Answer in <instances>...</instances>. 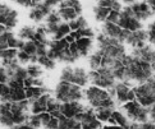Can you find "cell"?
Wrapping results in <instances>:
<instances>
[{"label": "cell", "mask_w": 155, "mask_h": 129, "mask_svg": "<svg viewBox=\"0 0 155 129\" xmlns=\"http://www.w3.org/2000/svg\"><path fill=\"white\" fill-rule=\"evenodd\" d=\"M124 82L133 87L145 82L154 75L152 65L133 54H127L124 60Z\"/></svg>", "instance_id": "cell-1"}, {"label": "cell", "mask_w": 155, "mask_h": 129, "mask_svg": "<svg viewBox=\"0 0 155 129\" xmlns=\"http://www.w3.org/2000/svg\"><path fill=\"white\" fill-rule=\"evenodd\" d=\"M84 94L85 99L89 103V107H92L94 110L102 107L116 108L117 103L108 90L91 85L84 90Z\"/></svg>", "instance_id": "cell-2"}, {"label": "cell", "mask_w": 155, "mask_h": 129, "mask_svg": "<svg viewBox=\"0 0 155 129\" xmlns=\"http://www.w3.org/2000/svg\"><path fill=\"white\" fill-rule=\"evenodd\" d=\"M54 98L62 103L80 102L85 99L84 90L80 86L73 83L60 81L54 92Z\"/></svg>", "instance_id": "cell-3"}, {"label": "cell", "mask_w": 155, "mask_h": 129, "mask_svg": "<svg viewBox=\"0 0 155 129\" xmlns=\"http://www.w3.org/2000/svg\"><path fill=\"white\" fill-rule=\"evenodd\" d=\"M120 111L131 122L146 123L149 122V108L144 107L136 100L120 106Z\"/></svg>", "instance_id": "cell-4"}, {"label": "cell", "mask_w": 155, "mask_h": 129, "mask_svg": "<svg viewBox=\"0 0 155 129\" xmlns=\"http://www.w3.org/2000/svg\"><path fill=\"white\" fill-rule=\"evenodd\" d=\"M136 100L147 108L155 104V74L145 82L134 87Z\"/></svg>", "instance_id": "cell-5"}, {"label": "cell", "mask_w": 155, "mask_h": 129, "mask_svg": "<svg viewBox=\"0 0 155 129\" xmlns=\"http://www.w3.org/2000/svg\"><path fill=\"white\" fill-rule=\"evenodd\" d=\"M60 81L73 83L83 88L89 82V73L80 66H67L62 69L60 76Z\"/></svg>", "instance_id": "cell-6"}, {"label": "cell", "mask_w": 155, "mask_h": 129, "mask_svg": "<svg viewBox=\"0 0 155 129\" xmlns=\"http://www.w3.org/2000/svg\"><path fill=\"white\" fill-rule=\"evenodd\" d=\"M89 75L90 83L92 85L106 90L114 88L117 82L113 71L107 68L100 67L96 71L91 70L89 73Z\"/></svg>", "instance_id": "cell-7"}, {"label": "cell", "mask_w": 155, "mask_h": 129, "mask_svg": "<svg viewBox=\"0 0 155 129\" xmlns=\"http://www.w3.org/2000/svg\"><path fill=\"white\" fill-rule=\"evenodd\" d=\"M10 110L15 127L27 124L31 116L30 104L28 100L11 103Z\"/></svg>", "instance_id": "cell-8"}, {"label": "cell", "mask_w": 155, "mask_h": 129, "mask_svg": "<svg viewBox=\"0 0 155 129\" xmlns=\"http://www.w3.org/2000/svg\"><path fill=\"white\" fill-rule=\"evenodd\" d=\"M117 25L120 26L123 30H130L131 32L144 29L142 22L136 18L131 7L129 5L124 6L123 10L120 13Z\"/></svg>", "instance_id": "cell-9"}, {"label": "cell", "mask_w": 155, "mask_h": 129, "mask_svg": "<svg viewBox=\"0 0 155 129\" xmlns=\"http://www.w3.org/2000/svg\"><path fill=\"white\" fill-rule=\"evenodd\" d=\"M59 1H43L39 2L36 7L30 9L29 18L36 23H39L45 20L48 15L54 10V7L58 6Z\"/></svg>", "instance_id": "cell-10"}, {"label": "cell", "mask_w": 155, "mask_h": 129, "mask_svg": "<svg viewBox=\"0 0 155 129\" xmlns=\"http://www.w3.org/2000/svg\"><path fill=\"white\" fill-rule=\"evenodd\" d=\"M77 120L81 124V129H100L102 127V122L98 120L95 110L91 107H86Z\"/></svg>", "instance_id": "cell-11"}, {"label": "cell", "mask_w": 155, "mask_h": 129, "mask_svg": "<svg viewBox=\"0 0 155 129\" xmlns=\"http://www.w3.org/2000/svg\"><path fill=\"white\" fill-rule=\"evenodd\" d=\"M116 91V101L120 105H124L127 103L136 100L134 87L124 82H117L114 86Z\"/></svg>", "instance_id": "cell-12"}, {"label": "cell", "mask_w": 155, "mask_h": 129, "mask_svg": "<svg viewBox=\"0 0 155 129\" xmlns=\"http://www.w3.org/2000/svg\"><path fill=\"white\" fill-rule=\"evenodd\" d=\"M18 13L8 5L0 4V21L1 24L12 30L18 22Z\"/></svg>", "instance_id": "cell-13"}, {"label": "cell", "mask_w": 155, "mask_h": 129, "mask_svg": "<svg viewBox=\"0 0 155 129\" xmlns=\"http://www.w3.org/2000/svg\"><path fill=\"white\" fill-rule=\"evenodd\" d=\"M131 7L133 14L138 20L143 22L154 15L148 2H124Z\"/></svg>", "instance_id": "cell-14"}, {"label": "cell", "mask_w": 155, "mask_h": 129, "mask_svg": "<svg viewBox=\"0 0 155 129\" xmlns=\"http://www.w3.org/2000/svg\"><path fill=\"white\" fill-rule=\"evenodd\" d=\"M10 89L8 103L19 102L27 99L26 87L24 82L10 81L7 83Z\"/></svg>", "instance_id": "cell-15"}, {"label": "cell", "mask_w": 155, "mask_h": 129, "mask_svg": "<svg viewBox=\"0 0 155 129\" xmlns=\"http://www.w3.org/2000/svg\"><path fill=\"white\" fill-rule=\"evenodd\" d=\"M147 42H148V33L147 30L142 29L137 31H130L127 36L125 44L130 45L133 49H136V48H141L146 45Z\"/></svg>", "instance_id": "cell-16"}, {"label": "cell", "mask_w": 155, "mask_h": 129, "mask_svg": "<svg viewBox=\"0 0 155 129\" xmlns=\"http://www.w3.org/2000/svg\"><path fill=\"white\" fill-rule=\"evenodd\" d=\"M84 105L80 102H71L62 103L61 104L60 112L64 116L68 119H76L85 110Z\"/></svg>", "instance_id": "cell-17"}, {"label": "cell", "mask_w": 155, "mask_h": 129, "mask_svg": "<svg viewBox=\"0 0 155 129\" xmlns=\"http://www.w3.org/2000/svg\"><path fill=\"white\" fill-rule=\"evenodd\" d=\"M130 54L151 63V65L155 63V48L151 45H146L141 48L133 49Z\"/></svg>", "instance_id": "cell-18"}, {"label": "cell", "mask_w": 155, "mask_h": 129, "mask_svg": "<svg viewBox=\"0 0 155 129\" xmlns=\"http://www.w3.org/2000/svg\"><path fill=\"white\" fill-rule=\"evenodd\" d=\"M51 97L52 96H51V93L45 94L30 103V111H31L32 114L36 115L42 113H46L47 110H48V102Z\"/></svg>", "instance_id": "cell-19"}, {"label": "cell", "mask_w": 155, "mask_h": 129, "mask_svg": "<svg viewBox=\"0 0 155 129\" xmlns=\"http://www.w3.org/2000/svg\"><path fill=\"white\" fill-rule=\"evenodd\" d=\"M52 117L53 116L48 112L36 115L32 114L27 124L36 129H39L42 127L45 128L51 120Z\"/></svg>", "instance_id": "cell-20"}, {"label": "cell", "mask_w": 155, "mask_h": 129, "mask_svg": "<svg viewBox=\"0 0 155 129\" xmlns=\"http://www.w3.org/2000/svg\"><path fill=\"white\" fill-rule=\"evenodd\" d=\"M11 103H1L0 113H1V124L3 127L12 128H15L12 113L10 110Z\"/></svg>", "instance_id": "cell-21"}, {"label": "cell", "mask_w": 155, "mask_h": 129, "mask_svg": "<svg viewBox=\"0 0 155 129\" xmlns=\"http://www.w3.org/2000/svg\"><path fill=\"white\" fill-rule=\"evenodd\" d=\"M123 29L117 24L105 21L103 23L101 26V33L106 36L119 40L121 34H122Z\"/></svg>", "instance_id": "cell-22"}, {"label": "cell", "mask_w": 155, "mask_h": 129, "mask_svg": "<svg viewBox=\"0 0 155 129\" xmlns=\"http://www.w3.org/2000/svg\"><path fill=\"white\" fill-rule=\"evenodd\" d=\"M108 122L111 124V125H117L125 129H129L131 124V122L129 120L128 118L120 110H114Z\"/></svg>", "instance_id": "cell-23"}, {"label": "cell", "mask_w": 155, "mask_h": 129, "mask_svg": "<svg viewBox=\"0 0 155 129\" xmlns=\"http://www.w3.org/2000/svg\"><path fill=\"white\" fill-rule=\"evenodd\" d=\"M51 93V91L46 86L44 87H30L26 88V94H27V99L28 100L30 104L35 100L38 99L42 95L45 94Z\"/></svg>", "instance_id": "cell-24"}, {"label": "cell", "mask_w": 155, "mask_h": 129, "mask_svg": "<svg viewBox=\"0 0 155 129\" xmlns=\"http://www.w3.org/2000/svg\"><path fill=\"white\" fill-rule=\"evenodd\" d=\"M76 44L80 57H86L89 55L92 50L93 41L90 38H80L76 40Z\"/></svg>", "instance_id": "cell-25"}, {"label": "cell", "mask_w": 155, "mask_h": 129, "mask_svg": "<svg viewBox=\"0 0 155 129\" xmlns=\"http://www.w3.org/2000/svg\"><path fill=\"white\" fill-rule=\"evenodd\" d=\"M58 119V129H81V124L76 119H68L61 113L57 117Z\"/></svg>", "instance_id": "cell-26"}, {"label": "cell", "mask_w": 155, "mask_h": 129, "mask_svg": "<svg viewBox=\"0 0 155 129\" xmlns=\"http://www.w3.org/2000/svg\"><path fill=\"white\" fill-rule=\"evenodd\" d=\"M19 50L8 48V49L1 51L2 66H8L13 63L18 59V54Z\"/></svg>", "instance_id": "cell-27"}, {"label": "cell", "mask_w": 155, "mask_h": 129, "mask_svg": "<svg viewBox=\"0 0 155 129\" xmlns=\"http://www.w3.org/2000/svg\"><path fill=\"white\" fill-rule=\"evenodd\" d=\"M36 33V29L34 26L25 25L20 29L17 36L24 41L34 40Z\"/></svg>", "instance_id": "cell-28"}, {"label": "cell", "mask_w": 155, "mask_h": 129, "mask_svg": "<svg viewBox=\"0 0 155 129\" xmlns=\"http://www.w3.org/2000/svg\"><path fill=\"white\" fill-rule=\"evenodd\" d=\"M62 21L64 22L69 23L70 21H75L80 17L76 10L73 8H58V10Z\"/></svg>", "instance_id": "cell-29"}, {"label": "cell", "mask_w": 155, "mask_h": 129, "mask_svg": "<svg viewBox=\"0 0 155 129\" xmlns=\"http://www.w3.org/2000/svg\"><path fill=\"white\" fill-rule=\"evenodd\" d=\"M111 11L112 10L110 8L102 7V6L98 5L93 7V12L95 15V20L98 22H105Z\"/></svg>", "instance_id": "cell-30"}, {"label": "cell", "mask_w": 155, "mask_h": 129, "mask_svg": "<svg viewBox=\"0 0 155 129\" xmlns=\"http://www.w3.org/2000/svg\"><path fill=\"white\" fill-rule=\"evenodd\" d=\"M71 32L72 31L70 28L68 23L63 21L60 24L57 32L51 38V40H61V39H65L68 35L71 34Z\"/></svg>", "instance_id": "cell-31"}, {"label": "cell", "mask_w": 155, "mask_h": 129, "mask_svg": "<svg viewBox=\"0 0 155 129\" xmlns=\"http://www.w3.org/2000/svg\"><path fill=\"white\" fill-rule=\"evenodd\" d=\"M115 110L114 108H109V107H102V108L95 109V112L98 120L101 122H108L109 119L111 118L112 113Z\"/></svg>", "instance_id": "cell-32"}, {"label": "cell", "mask_w": 155, "mask_h": 129, "mask_svg": "<svg viewBox=\"0 0 155 129\" xmlns=\"http://www.w3.org/2000/svg\"><path fill=\"white\" fill-rule=\"evenodd\" d=\"M102 56L98 51H95L89 56V64L92 71H96L101 67Z\"/></svg>", "instance_id": "cell-33"}, {"label": "cell", "mask_w": 155, "mask_h": 129, "mask_svg": "<svg viewBox=\"0 0 155 129\" xmlns=\"http://www.w3.org/2000/svg\"><path fill=\"white\" fill-rule=\"evenodd\" d=\"M97 5L102 7L108 8L112 11L120 12L123 10L124 7L122 5V3L117 1H110V0H102L97 2Z\"/></svg>", "instance_id": "cell-34"}, {"label": "cell", "mask_w": 155, "mask_h": 129, "mask_svg": "<svg viewBox=\"0 0 155 129\" xmlns=\"http://www.w3.org/2000/svg\"><path fill=\"white\" fill-rule=\"evenodd\" d=\"M21 50L24 51L26 54L30 55V57L37 56V54H36V53H37V44H36V42L34 40L25 41L24 45Z\"/></svg>", "instance_id": "cell-35"}, {"label": "cell", "mask_w": 155, "mask_h": 129, "mask_svg": "<svg viewBox=\"0 0 155 129\" xmlns=\"http://www.w3.org/2000/svg\"><path fill=\"white\" fill-rule=\"evenodd\" d=\"M29 73V77L33 79H39L43 75V69L42 67L37 63L30 64L27 67Z\"/></svg>", "instance_id": "cell-36"}, {"label": "cell", "mask_w": 155, "mask_h": 129, "mask_svg": "<svg viewBox=\"0 0 155 129\" xmlns=\"http://www.w3.org/2000/svg\"><path fill=\"white\" fill-rule=\"evenodd\" d=\"M73 8L76 10L80 16H81L83 12V8L82 5L78 1H62L58 5V8Z\"/></svg>", "instance_id": "cell-37"}, {"label": "cell", "mask_w": 155, "mask_h": 129, "mask_svg": "<svg viewBox=\"0 0 155 129\" xmlns=\"http://www.w3.org/2000/svg\"><path fill=\"white\" fill-rule=\"evenodd\" d=\"M37 63L40 65L42 67L45 68V69H48V70H51L55 68L56 66V61L51 60V58L48 57V56H42V57H39L38 58Z\"/></svg>", "instance_id": "cell-38"}, {"label": "cell", "mask_w": 155, "mask_h": 129, "mask_svg": "<svg viewBox=\"0 0 155 129\" xmlns=\"http://www.w3.org/2000/svg\"><path fill=\"white\" fill-rule=\"evenodd\" d=\"M61 103L59 102L55 98L51 97L48 102V110L47 112L49 113L50 114L55 113V112L60 111V107Z\"/></svg>", "instance_id": "cell-39"}, {"label": "cell", "mask_w": 155, "mask_h": 129, "mask_svg": "<svg viewBox=\"0 0 155 129\" xmlns=\"http://www.w3.org/2000/svg\"><path fill=\"white\" fill-rule=\"evenodd\" d=\"M24 85L26 88L30 87H44L45 82L42 78L33 79L29 77L27 80L24 81Z\"/></svg>", "instance_id": "cell-40"}, {"label": "cell", "mask_w": 155, "mask_h": 129, "mask_svg": "<svg viewBox=\"0 0 155 129\" xmlns=\"http://www.w3.org/2000/svg\"><path fill=\"white\" fill-rule=\"evenodd\" d=\"M45 23L48 24H60L62 22V19L59 15L58 11L53 10L45 18Z\"/></svg>", "instance_id": "cell-41"}, {"label": "cell", "mask_w": 155, "mask_h": 129, "mask_svg": "<svg viewBox=\"0 0 155 129\" xmlns=\"http://www.w3.org/2000/svg\"><path fill=\"white\" fill-rule=\"evenodd\" d=\"M148 42L151 45H155V21L150 23L147 29Z\"/></svg>", "instance_id": "cell-42"}, {"label": "cell", "mask_w": 155, "mask_h": 129, "mask_svg": "<svg viewBox=\"0 0 155 129\" xmlns=\"http://www.w3.org/2000/svg\"><path fill=\"white\" fill-rule=\"evenodd\" d=\"M154 123L149 121L146 123H135L131 122L129 129H153Z\"/></svg>", "instance_id": "cell-43"}, {"label": "cell", "mask_w": 155, "mask_h": 129, "mask_svg": "<svg viewBox=\"0 0 155 129\" xmlns=\"http://www.w3.org/2000/svg\"><path fill=\"white\" fill-rule=\"evenodd\" d=\"M18 60L19 61L20 64H27V63H30V60H31V57L26 54L24 51L19 50L18 54Z\"/></svg>", "instance_id": "cell-44"}, {"label": "cell", "mask_w": 155, "mask_h": 129, "mask_svg": "<svg viewBox=\"0 0 155 129\" xmlns=\"http://www.w3.org/2000/svg\"><path fill=\"white\" fill-rule=\"evenodd\" d=\"M120 12L115 11H111V12H110V14L109 15L108 18H107V21H108V22L117 24L118 20H119V17H120Z\"/></svg>", "instance_id": "cell-45"}, {"label": "cell", "mask_w": 155, "mask_h": 129, "mask_svg": "<svg viewBox=\"0 0 155 129\" xmlns=\"http://www.w3.org/2000/svg\"><path fill=\"white\" fill-rule=\"evenodd\" d=\"M15 2L17 4H19L21 5H22L23 7L25 8H33L36 7L37 5L38 2H34V1H25V0H20V1H16Z\"/></svg>", "instance_id": "cell-46"}, {"label": "cell", "mask_w": 155, "mask_h": 129, "mask_svg": "<svg viewBox=\"0 0 155 129\" xmlns=\"http://www.w3.org/2000/svg\"><path fill=\"white\" fill-rule=\"evenodd\" d=\"M58 119L53 116L51 120L50 121L49 123H48V125L45 127V129H58Z\"/></svg>", "instance_id": "cell-47"}, {"label": "cell", "mask_w": 155, "mask_h": 129, "mask_svg": "<svg viewBox=\"0 0 155 129\" xmlns=\"http://www.w3.org/2000/svg\"><path fill=\"white\" fill-rule=\"evenodd\" d=\"M0 73H1V84H6V83L8 82L9 79L4 66H1V71H0Z\"/></svg>", "instance_id": "cell-48"}, {"label": "cell", "mask_w": 155, "mask_h": 129, "mask_svg": "<svg viewBox=\"0 0 155 129\" xmlns=\"http://www.w3.org/2000/svg\"><path fill=\"white\" fill-rule=\"evenodd\" d=\"M149 119L151 122L155 124V104L149 108Z\"/></svg>", "instance_id": "cell-49"}, {"label": "cell", "mask_w": 155, "mask_h": 129, "mask_svg": "<svg viewBox=\"0 0 155 129\" xmlns=\"http://www.w3.org/2000/svg\"><path fill=\"white\" fill-rule=\"evenodd\" d=\"M15 129H36V128L30 126V125H28V124H24V125H19V126H16L15 127Z\"/></svg>", "instance_id": "cell-50"}, {"label": "cell", "mask_w": 155, "mask_h": 129, "mask_svg": "<svg viewBox=\"0 0 155 129\" xmlns=\"http://www.w3.org/2000/svg\"><path fill=\"white\" fill-rule=\"evenodd\" d=\"M100 129H125L120 126H117V125H110V126H103Z\"/></svg>", "instance_id": "cell-51"}, {"label": "cell", "mask_w": 155, "mask_h": 129, "mask_svg": "<svg viewBox=\"0 0 155 129\" xmlns=\"http://www.w3.org/2000/svg\"><path fill=\"white\" fill-rule=\"evenodd\" d=\"M148 3L149 4V5L151 6V9H152V11L155 14V1L154 0H153V1H148Z\"/></svg>", "instance_id": "cell-52"}, {"label": "cell", "mask_w": 155, "mask_h": 129, "mask_svg": "<svg viewBox=\"0 0 155 129\" xmlns=\"http://www.w3.org/2000/svg\"><path fill=\"white\" fill-rule=\"evenodd\" d=\"M152 68H153V69H154V73H155V63H154V64L152 65Z\"/></svg>", "instance_id": "cell-53"}, {"label": "cell", "mask_w": 155, "mask_h": 129, "mask_svg": "<svg viewBox=\"0 0 155 129\" xmlns=\"http://www.w3.org/2000/svg\"><path fill=\"white\" fill-rule=\"evenodd\" d=\"M9 129H15V128H9Z\"/></svg>", "instance_id": "cell-54"}]
</instances>
